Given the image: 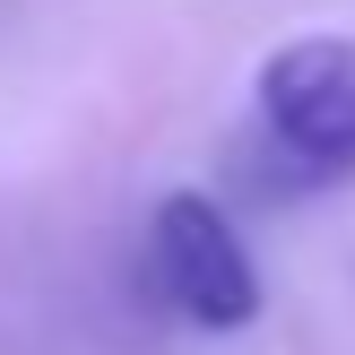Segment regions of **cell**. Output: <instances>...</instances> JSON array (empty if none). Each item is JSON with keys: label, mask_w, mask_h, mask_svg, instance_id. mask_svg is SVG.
Wrapping results in <instances>:
<instances>
[{"label": "cell", "mask_w": 355, "mask_h": 355, "mask_svg": "<svg viewBox=\"0 0 355 355\" xmlns=\"http://www.w3.org/2000/svg\"><path fill=\"white\" fill-rule=\"evenodd\" d=\"M260 130L295 182L355 173V35H304L260 69Z\"/></svg>", "instance_id": "obj_1"}, {"label": "cell", "mask_w": 355, "mask_h": 355, "mask_svg": "<svg viewBox=\"0 0 355 355\" xmlns=\"http://www.w3.org/2000/svg\"><path fill=\"white\" fill-rule=\"evenodd\" d=\"M148 277L191 329H252L260 312V269L243 252V234L225 225L217 200L200 191H173L148 225Z\"/></svg>", "instance_id": "obj_2"}]
</instances>
